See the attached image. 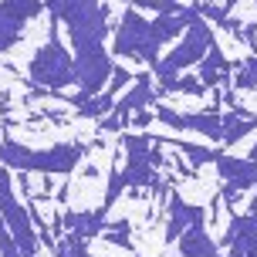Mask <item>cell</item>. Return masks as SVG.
Returning a JSON list of instances; mask_svg holds the SVG:
<instances>
[{
    "instance_id": "cell-15",
    "label": "cell",
    "mask_w": 257,
    "mask_h": 257,
    "mask_svg": "<svg viewBox=\"0 0 257 257\" xmlns=\"http://www.w3.org/2000/svg\"><path fill=\"white\" fill-rule=\"evenodd\" d=\"M254 128H257L254 115H247L240 108H230V112L223 115V146H237V142L244 139V136H250Z\"/></svg>"
},
{
    "instance_id": "cell-6",
    "label": "cell",
    "mask_w": 257,
    "mask_h": 257,
    "mask_svg": "<svg viewBox=\"0 0 257 257\" xmlns=\"http://www.w3.org/2000/svg\"><path fill=\"white\" fill-rule=\"evenodd\" d=\"M213 34H210V27H206L203 17H196L186 31H183L180 44L173 48V51L166 54V58H159V64H156V81H163V78H176L180 71H186L190 64H200L203 61V54L210 51V44H213Z\"/></svg>"
},
{
    "instance_id": "cell-13",
    "label": "cell",
    "mask_w": 257,
    "mask_h": 257,
    "mask_svg": "<svg viewBox=\"0 0 257 257\" xmlns=\"http://www.w3.org/2000/svg\"><path fill=\"white\" fill-rule=\"evenodd\" d=\"M180 254L183 257H220V247L210 240L206 223H196L180 237Z\"/></svg>"
},
{
    "instance_id": "cell-22",
    "label": "cell",
    "mask_w": 257,
    "mask_h": 257,
    "mask_svg": "<svg viewBox=\"0 0 257 257\" xmlns=\"http://www.w3.org/2000/svg\"><path fill=\"white\" fill-rule=\"evenodd\" d=\"M122 190H125V183H122V176H118V169H112V173H108V186H105V200H102L105 210L115 206V200L122 196Z\"/></svg>"
},
{
    "instance_id": "cell-21",
    "label": "cell",
    "mask_w": 257,
    "mask_h": 257,
    "mask_svg": "<svg viewBox=\"0 0 257 257\" xmlns=\"http://www.w3.org/2000/svg\"><path fill=\"white\" fill-rule=\"evenodd\" d=\"M0 4H4V7H7L17 21H24V24L31 21V17H38V14L44 11V0H0Z\"/></svg>"
},
{
    "instance_id": "cell-3",
    "label": "cell",
    "mask_w": 257,
    "mask_h": 257,
    "mask_svg": "<svg viewBox=\"0 0 257 257\" xmlns=\"http://www.w3.org/2000/svg\"><path fill=\"white\" fill-rule=\"evenodd\" d=\"M27 75L44 91H64L68 85H75V58L58 38V21H48V41L34 51Z\"/></svg>"
},
{
    "instance_id": "cell-24",
    "label": "cell",
    "mask_w": 257,
    "mask_h": 257,
    "mask_svg": "<svg viewBox=\"0 0 257 257\" xmlns=\"http://www.w3.org/2000/svg\"><path fill=\"white\" fill-rule=\"evenodd\" d=\"M0 257H24V254H21V247H17V240L11 237V230H7V227H0Z\"/></svg>"
},
{
    "instance_id": "cell-1",
    "label": "cell",
    "mask_w": 257,
    "mask_h": 257,
    "mask_svg": "<svg viewBox=\"0 0 257 257\" xmlns=\"http://www.w3.org/2000/svg\"><path fill=\"white\" fill-rule=\"evenodd\" d=\"M44 7H48L51 21H58V24L64 21L75 54L105 48V38H108V7L105 4H98V0H44Z\"/></svg>"
},
{
    "instance_id": "cell-29",
    "label": "cell",
    "mask_w": 257,
    "mask_h": 257,
    "mask_svg": "<svg viewBox=\"0 0 257 257\" xmlns=\"http://www.w3.org/2000/svg\"><path fill=\"white\" fill-rule=\"evenodd\" d=\"M0 227H7V223H4V213H0Z\"/></svg>"
},
{
    "instance_id": "cell-12",
    "label": "cell",
    "mask_w": 257,
    "mask_h": 257,
    "mask_svg": "<svg viewBox=\"0 0 257 257\" xmlns=\"http://www.w3.org/2000/svg\"><path fill=\"white\" fill-rule=\"evenodd\" d=\"M149 102H156L153 95V81H149V75H136V85L128 91H122L115 102V115H122L128 122V112H142Z\"/></svg>"
},
{
    "instance_id": "cell-10",
    "label": "cell",
    "mask_w": 257,
    "mask_h": 257,
    "mask_svg": "<svg viewBox=\"0 0 257 257\" xmlns=\"http://www.w3.org/2000/svg\"><path fill=\"white\" fill-rule=\"evenodd\" d=\"M217 173L220 180L227 183V186H233V190H250V186H257V163L254 159H247V156H227L220 153L217 156Z\"/></svg>"
},
{
    "instance_id": "cell-16",
    "label": "cell",
    "mask_w": 257,
    "mask_h": 257,
    "mask_svg": "<svg viewBox=\"0 0 257 257\" xmlns=\"http://www.w3.org/2000/svg\"><path fill=\"white\" fill-rule=\"evenodd\" d=\"M159 139V136H156ZM159 146H173V149H180L186 159H190L193 166H206V163H217L220 149H210V146H193V142H183V139H159Z\"/></svg>"
},
{
    "instance_id": "cell-20",
    "label": "cell",
    "mask_w": 257,
    "mask_h": 257,
    "mask_svg": "<svg viewBox=\"0 0 257 257\" xmlns=\"http://www.w3.org/2000/svg\"><path fill=\"white\" fill-rule=\"evenodd\" d=\"M233 85L240 91H257V54H250V58H244V61L237 64Z\"/></svg>"
},
{
    "instance_id": "cell-23",
    "label": "cell",
    "mask_w": 257,
    "mask_h": 257,
    "mask_svg": "<svg viewBox=\"0 0 257 257\" xmlns=\"http://www.w3.org/2000/svg\"><path fill=\"white\" fill-rule=\"evenodd\" d=\"M132 78H136V75H132L128 68H122V64H115V68H112V78H108V88H105V91H108V95H118V91L125 88V85L132 81Z\"/></svg>"
},
{
    "instance_id": "cell-14",
    "label": "cell",
    "mask_w": 257,
    "mask_h": 257,
    "mask_svg": "<svg viewBox=\"0 0 257 257\" xmlns=\"http://www.w3.org/2000/svg\"><path fill=\"white\" fill-rule=\"evenodd\" d=\"M118 176H122V183L125 186H153V190H159L163 186V176L156 173V166H149V163H142V159H128L125 163V169H118Z\"/></svg>"
},
{
    "instance_id": "cell-19",
    "label": "cell",
    "mask_w": 257,
    "mask_h": 257,
    "mask_svg": "<svg viewBox=\"0 0 257 257\" xmlns=\"http://www.w3.org/2000/svg\"><path fill=\"white\" fill-rule=\"evenodd\" d=\"M203 81L200 78H190V75H183V78H163L159 81V95H203Z\"/></svg>"
},
{
    "instance_id": "cell-25",
    "label": "cell",
    "mask_w": 257,
    "mask_h": 257,
    "mask_svg": "<svg viewBox=\"0 0 257 257\" xmlns=\"http://www.w3.org/2000/svg\"><path fill=\"white\" fill-rule=\"evenodd\" d=\"M153 112H146V108H142V112H136V115L128 118V125H149V122H153Z\"/></svg>"
},
{
    "instance_id": "cell-9",
    "label": "cell",
    "mask_w": 257,
    "mask_h": 257,
    "mask_svg": "<svg viewBox=\"0 0 257 257\" xmlns=\"http://www.w3.org/2000/svg\"><path fill=\"white\" fill-rule=\"evenodd\" d=\"M169 220H166V240H180L183 233L196 227V223H206V210L203 206L186 203L180 193H169Z\"/></svg>"
},
{
    "instance_id": "cell-17",
    "label": "cell",
    "mask_w": 257,
    "mask_h": 257,
    "mask_svg": "<svg viewBox=\"0 0 257 257\" xmlns=\"http://www.w3.org/2000/svg\"><path fill=\"white\" fill-rule=\"evenodd\" d=\"M21 38H24V21H17V17L0 4V51H11Z\"/></svg>"
},
{
    "instance_id": "cell-4",
    "label": "cell",
    "mask_w": 257,
    "mask_h": 257,
    "mask_svg": "<svg viewBox=\"0 0 257 257\" xmlns=\"http://www.w3.org/2000/svg\"><path fill=\"white\" fill-rule=\"evenodd\" d=\"M0 213H4V223H7L11 237L17 240V247H21V254L24 257H38V244H41L38 240V227H34V220H31V210L17 200L11 169L4 166V163H0Z\"/></svg>"
},
{
    "instance_id": "cell-27",
    "label": "cell",
    "mask_w": 257,
    "mask_h": 257,
    "mask_svg": "<svg viewBox=\"0 0 257 257\" xmlns=\"http://www.w3.org/2000/svg\"><path fill=\"white\" fill-rule=\"evenodd\" d=\"M227 257H247V254L240 250V247H230V254H227Z\"/></svg>"
},
{
    "instance_id": "cell-7",
    "label": "cell",
    "mask_w": 257,
    "mask_h": 257,
    "mask_svg": "<svg viewBox=\"0 0 257 257\" xmlns=\"http://www.w3.org/2000/svg\"><path fill=\"white\" fill-rule=\"evenodd\" d=\"M112 58L105 48L98 51H85V54H75V85L85 95H102L108 88V78H112Z\"/></svg>"
},
{
    "instance_id": "cell-2",
    "label": "cell",
    "mask_w": 257,
    "mask_h": 257,
    "mask_svg": "<svg viewBox=\"0 0 257 257\" xmlns=\"http://www.w3.org/2000/svg\"><path fill=\"white\" fill-rule=\"evenodd\" d=\"M85 142H58L48 149H31L24 142L0 139V163L17 173H41V176H68L85 159Z\"/></svg>"
},
{
    "instance_id": "cell-11",
    "label": "cell",
    "mask_w": 257,
    "mask_h": 257,
    "mask_svg": "<svg viewBox=\"0 0 257 257\" xmlns=\"http://www.w3.org/2000/svg\"><path fill=\"white\" fill-rule=\"evenodd\" d=\"M233 68L223 61V51H220V44L213 41L210 44V51L203 54V61H200V81H203V88H220V85H233Z\"/></svg>"
},
{
    "instance_id": "cell-28",
    "label": "cell",
    "mask_w": 257,
    "mask_h": 257,
    "mask_svg": "<svg viewBox=\"0 0 257 257\" xmlns=\"http://www.w3.org/2000/svg\"><path fill=\"white\" fill-rule=\"evenodd\" d=\"M247 159H254V163H257V142H254V149H250V156H247Z\"/></svg>"
},
{
    "instance_id": "cell-26",
    "label": "cell",
    "mask_w": 257,
    "mask_h": 257,
    "mask_svg": "<svg viewBox=\"0 0 257 257\" xmlns=\"http://www.w3.org/2000/svg\"><path fill=\"white\" fill-rule=\"evenodd\" d=\"M81 173H85L88 180H95V176H98V166H85V169H81Z\"/></svg>"
},
{
    "instance_id": "cell-8",
    "label": "cell",
    "mask_w": 257,
    "mask_h": 257,
    "mask_svg": "<svg viewBox=\"0 0 257 257\" xmlns=\"http://www.w3.org/2000/svg\"><path fill=\"white\" fill-rule=\"evenodd\" d=\"M156 118L163 122V125L169 128H183V132H200V136H206V139H217L223 142V115H217V112H173V108H166V105H159L156 108Z\"/></svg>"
},
{
    "instance_id": "cell-18",
    "label": "cell",
    "mask_w": 257,
    "mask_h": 257,
    "mask_svg": "<svg viewBox=\"0 0 257 257\" xmlns=\"http://www.w3.org/2000/svg\"><path fill=\"white\" fill-rule=\"evenodd\" d=\"M108 112H115V95H108V91H102V95H88L85 102L78 105V115L81 118H105Z\"/></svg>"
},
{
    "instance_id": "cell-5",
    "label": "cell",
    "mask_w": 257,
    "mask_h": 257,
    "mask_svg": "<svg viewBox=\"0 0 257 257\" xmlns=\"http://www.w3.org/2000/svg\"><path fill=\"white\" fill-rule=\"evenodd\" d=\"M112 51L122 54V58H139L149 68L159 64V44H156L153 31H149V21L136 7H125V14H122L115 38H112Z\"/></svg>"
}]
</instances>
